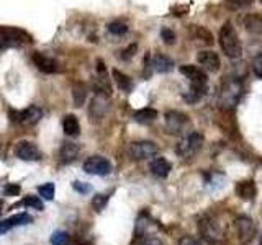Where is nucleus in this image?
<instances>
[{
	"label": "nucleus",
	"mask_w": 262,
	"mask_h": 245,
	"mask_svg": "<svg viewBox=\"0 0 262 245\" xmlns=\"http://www.w3.org/2000/svg\"><path fill=\"white\" fill-rule=\"evenodd\" d=\"M149 170L154 177H159V178H166L170 170H172V165L167 159L164 157H156L151 163H149Z\"/></svg>",
	"instance_id": "dca6fc26"
},
{
	"label": "nucleus",
	"mask_w": 262,
	"mask_h": 245,
	"mask_svg": "<svg viewBox=\"0 0 262 245\" xmlns=\"http://www.w3.org/2000/svg\"><path fill=\"white\" fill-rule=\"evenodd\" d=\"M260 2H262V0H260Z\"/></svg>",
	"instance_id": "ea45409f"
},
{
	"label": "nucleus",
	"mask_w": 262,
	"mask_h": 245,
	"mask_svg": "<svg viewBox=\"0 0 262 245\" xmlns=\"http://www.w3.org/2000/svg\"><path fill=\"white\" fill-rule=\"evenodd\" d=\"M23 204L25 206H30V208H33V209H38V211H43L45 209V204H43V201L39 200V196H27V198L23 200Z\"/></svg>",
	"instance_id": "bb28decb"
},
{
	"label": "nucleus",
	"mask_w": 262,
	"mask_h": 245,
	"mask_svg": "<svg viewBox=\"0 0 262 245\" xmlns=\"http://www.w3.org/2000/svg\"><path fill=\"white\" fill-rule=\"evenodd\" d=\"M106 201H108V194H97L92 200V206L95 211H102L105 208Z\"/></svg>",
	"instance_id": "7c9ffc66"
},
{
	"label": "nucleus",
	"mask_w": 262,
	"mask_h": 245,
	"mask_svg": "<svg viewBox=\"0 0 262 245\" xmlns=\"http://www.w3.org/2000/svg\"><path fill=\"white\" fill-rule=\"evenodd\" d=\"M234 190H236V194L246 201H251V200H254V196H256V185H254V182H251V180L239 182L236 185Z\"/></svg>",
	"instance_id": "f3484780"
},
{
	"label": "nucleus",
	"mask_w": 262,
	"mask_h": 245,
	"mask_svg": "<svg viewBox=\"0 0 262 245\" xmlns=\"http://www.w3.org/2000/svg\"><path fill=\"white\" fill-rule=\"evenodd\" d=\"M51 243L53 245H68L69 243V235L66 232H54L51 235Z\"/></svg>",
	"instance_id": "c756f323"
},
{
	"label": "nucleus",
	"mask_w": 262,
	"mask_h": 245,
	"mask_svg": "<svg viewBox=\"0 0 262 245\" xmlns=\"http://www.w3.org/2000/svg\"><path fill=\"white\" fill-rule=\"evenodd\" d=\"M202 147H203V136L200 133H196V131H192V133L185 134L180 139V142L176 147V152L182 159H192L193 155L200 152Z\"/></svg>",
	"instance_id": "20e7f679"
},
{
	"label": "nucleus",
	"mask_w": 262,
	"mask_h": 245,
	"mask_svg": "<svg viewBox=\"0 0 262 245\" xmlns=\"http://www.w3.org/2000/svg\"><path fill=\"white\" fill-rule=\"evenodd\" d=\"M33 64L36 65V69L43 74H56L59 70V65L57 62L53 59V57H49L46 54H41V53H35L33 54Z\"/></svg>",
	"instance_id": "ddd939ff"
},
{
	"label": "nucleus",
	"mask_w": 262,
	"mask_h": 245,
	"mask_svg": "<svg viewBox=\"0 0 262 245\" xmlns=\"http://www.w3.org/2000/svg\"><path fill=\"white\" fill-rule=\"evenodd\" d=\"M243 95V87L237 80H228L226 84L221 87L218 93V105L223 110H231L237 105L239 98Z\"/></svg>",
	"instance_id": "7ed1b4c3"
},
{
	"label": "nucleus",
	"mask_w": 262,
	"mask_h": 245,
	"mask_svg": "<svg viewBox=\"0 0 262 245\" xmlns=\"http://www.w3.org/2000/svg\"><path fill=\"white\" fill-rule=\"evenodd\" d=\"M156 118H158V111L152 108H143L135 113V119L138 122H141V125H149Z\"/></svg>",
	"instance_id": "b1692460"
},
{
	"label": "nucleus",
	"mask_w": 262,
	"mask_h": 245,
	"mask_svg": "<svg viewBox=\"0 0 262 245\" xmlns=\"http://www.w3.org/2000/svg\"><path fill=\"white\" fill-rule=\"evenodd\" d=\"M128 154L133 160H147L158 154V145L151 141H138L129 145Z\"/></svg>",
	"instance_id": "0eeeda50"
},
{
	"label": "nucleus",
	"mask_w": 262,
	"mask_h": 245,
	"mask_svg": "<svg viewBox=\"0 0 262 245\" xmlns=\"http://www.w3.org/2000/svg\"><path fill=\"white\" fill-rule=\"evenodd\" d=\"M4 193L5 196H13V194H18L20 193V186L18 185H13V183H8L4 188Z\"/></svg>",
	"instance_id": "e433bc0d"
},
{
	"label": "nucleus",
	"mask_w": 262,
	"mask_h": 245,
	"mask_svg": "<svg viewBox=\"0 0 262 245\" xmlns=\"http://www.w3.org/2000/svg\"><path fill=\"white\" fill-rule=\"evenodd\" d=\"M259 245H262V239H260V242H259Z\"/></svg>",
	"instance_id": "58836bf2"
},
{
	"label": "nucleus",
	"mask_w": 262,
	"mask_h": 245,
	"mask_svg": "<svg viewBox=\"0 0 262 245\" xmlns=\"http://www.w3.org/2000/svg\"><path fill=\"white\" fill-rule=\"evenodd\" d=\"M234 227L243 242H249L256 235V224L249 216H237L234 219Z\"/></svg>",
	"instance_id": "9d476101"
},
{
	"label": "nucleus",
	"mask_w": 262,
	"mask_h": 245,
	"mask_svg": "<svg viewBox=\"0 0 262 245\" xmlns=\"http://www.w3.org/2000/svg\"><path fill=\"white\" fill-rule=\"evenodd\" d=\"M192 35H193V38H196V39H202L203 43H207V44H211V33H208L205 28H202V27H192Z\"/></svg>",
	"instance_id": "393cba45"
},
{
	"label": "nucleus",
	"mask_w": 262,
	"mask_h": 245,
	"mask_svg": "<svg viewBox=\"0 0 262 245\" xmlns=\"http://www.w3.org/2000/svg\"><path fill=\"white\" fill-rule=\"evenodd\" d=\"M79 145L74 144V142H64L62 147H61V160L64 163H71L77 159L79 155Z\"/></svg>",
	"instance_id": "6ab92c4d"
},
{
	"label": "nucleus",
	"mask_w": 262,
	"mask_h": 245,
	"mask_svg": "<svg viewBox=\"0 0 262 245\" xmlns=\"http://www.w3.org/2000/svg\"><path fill=\"white\" fill-rule=\"evenodd\" d=\"M15 155L20 160H25V162H36L41 159L39 149L33 142H28V141H21V142L16 144Z\"/></svg>",
	"instance_id": "9b49d317"
},
{
	"label": "nucleus",
	"mask_w": 262,
	"mask_h": 245,
	"mask_svg": "<svg viewBox=\"0 0 262 245\" xmlns=\"http://www.w3.org/2000/svg\"><path fill=\"white\" fill-rule=\"evenodd\" d=\"M72 188L76 191H79V193H87L90 190V186L87 183H84V182H74L72 183Z\"/></svg>",
	"instance_id": "4c0bfd02"
},
{
	"label": "nucleus",
	"mask_w": 262,
	"mask_h": 245,
	"mask_svg": "<svg viewBox=\"0 0 262 245\" xmlns=\"http://www.w3.org/2000/svg\"><path fill=\"white\" fill-rule=\"evenodd\" d=\"M151 65H152V69H154L156 72L166 74V72H169V70L172 69V61L169 59L167 56H164V54H156V56L152 57Z\"/></svg>",
	"instance_id": "412c9836"
},
{
	"label": "nucleus",
	"mask_w": 262,
	"mask_h": 245,
	"mask_svg": "<svg viewBox=\"0 0 262 245\" xmlns=\"http://www.w3.org/2000/svg\"><path fill=\"white\" fill-rule=\"evenodd\" d=\"M106 108H108V103L105 102V96L102 95H98L92 106H90V116H95V118H102L103 116V113L106 111Z\"/></svg>",
	"instance_id": "5701e85b"
},
{
	"label": "nucleus",
	"mask_w": 262,
	"mask_h": 245,
	"mask_svg": "<svg viewBox=\"0 0 262 245\" xmlns=\"http://www.w3.org/2000/svg\"><path fill=\"white\" fill-rule=\"evenodd\" d=\"M38 191H39V194L43 196L45 200H53L54 198V191H56L54 183H45V185H41L38 188Z\"/></svg>",
	"instance_id": "cd10ccee"
},
{
	"label": "nucleus",
	"mask_w": 262,
	"mask_h": 245,
	"mask_svg": "<svg viewBox=\"0 0 262 245\" xmlns=\"http://www.w3.org/2000/svg\"><path fill=\"white\" fill-rule=\"evenodd\" d=\"M244 28L254 35H262V16L251 13L244 18Z\"/></svg>",
	"instance_id": "aec40b11"
},
{
	"label": "nucleus",
	"mask_w": 262,
	"mask_h": 245,
	"mask_svg": "<svg viewBox=\"0 0 262 245\" xmlns=\"http://www.w3.org/2000/svg\"><path fill=\"white\" fill-rule=\"evenodd\" d=\"M161 38L164 39V43L166 44H174V41H176V33L169 30V28H164L161 31Z\"/></svg>",
	"instance_id": "2f4dec72"
},
{
	"label": "nucleus",
	"mask_w": 262,
	"mask_h": 245,
	"mask_svg": "<svg viewBox=\"0 0 262 245\" xmlns=\"http://www.w3.org/2000/svg\"><path fill=\"white\" fill-rule=\"evenodd\" d=\"M12 119L15 121H20L23 126H33V125H36V122L41 119V116H43V110L38 108V106L35 105H31L28 106L27 110H23V111H18V113H12Z\"/></svg>",
	"instance_id": "f8f14e48"
},
{
	"label": "nucleus",
	"mask_w": 262,
	"mask_h": 245,
	"mask_svg": "<svg viewBox=\"0 0 262 245\" xmlns=\"http://www.w3.org/2000/svg\"><path fill=\"white\" fill-rule=\"evenodd\" d=\"M31 36L27 31H23L20 28H2V47H18L23 44H30L31 43Z\"/></svg>",
	"instance_id": "39448f33"
},
{
	"label": "nucleus",
	"mask_w": 262,
	"mask_h": 245,
	"mask_svg": "<svg viewBox=\"0 0 262 245\" xmlns=\"http://www.w3.org/2000/svg\"><path fill=\"white\" fill-rule=\"evenodd\" d=\"M113 79H115V84H117V87L121 90V92H129L131 87H133V84H131V79L126 76V74H123L118 69L113 70Z\"/></svg>",
	"instance_id": "4be33fe9"
},
{
	"label": "nucleus",
	"mask_w": 262,
	"mask_h": 245,
	"mask_svg": "<svg viewBox=\"0 0 262 245\" xmlns=\"http://www.w3.org/2000/svg\"><path fill=\"white\" fill-rule=\"evenodd\" d=\"M179 245H205L202 240L195 239V237H190V235H185L182 239L179 240Z\"/></svg>",
	"instance_id": "c9c22d12"
},
{
	"label": "nucleus",
	"mask_w": 262,
	"mask_h": 245,
	"mask_svg": "<svg viewBox=\"0 0 262 245\" xmlns=\"http://www.w3.org/2000/svg\"><path fill=\"white\" fill-rule=\"evenodd\" d=\"M136 245H164V243L158 237H143V239H139L136 242Z\"/></svg>",
	"instance_id": "f704fd0d"
},
{
	"label": "nucleus",
	"mask_w": 262,
	"mask_h": 245,
	"mask_svg": "<svg viewBox=\"0 0 262 245\" xmlns=\"http://www.w3.org/2000/svg\"><path fill=\"white\" fill-rule=\"evenodd\" d=\"M108 31L112 33V35H117V36H121L125 35V33L128 31V27L125 23H120V21H113L108 24Z\"/></svg>",
	"instance_id": "c85d7f7f"
},
{
	"label": "nucleus",
	"mask_w": 262,
	"mask_h": 245,
	"mask_svg": "<svg viewBox=\"0 0 262 245\" xmlns=\"http://www.w3.org/2000/svg\"><path fill=\"white\" fill-rule=\"evenodd\" d=\"M252 4V0H225V7L228 8V10H243V8H246L248 5Z\"/></svg>",
	"instance_id": "a878e982"
},
{
	"label": "nucleus",
	"mask_w": 262,
	"mask_h": 245,
	"mask_svg": "<svg viewBox=\"0 0 262 245\" xmlns=\"http://www.w3.org/2000/svg\"><path fill=\"white\" fill-rule=\"evenodd\" d=\"M180 74H182L185 79H188L192 87H199V88L207 90V74H205L200 67H196V65H192V64L180 65Z\"/></svg>",
	"instance_id": "6e6552de"
},
{
	"label": "nucleus",
	"mask_w": 262,
	"mask_h": 245,
	"mask_svg": "<svg viewBox=\"0 0 262 245\" xmlns=\"http://www.w3.org/2000/svg\"><path fill=\"white\" fill-rule=\"evenodd\" d=\"M220 46L223 49L225 56L229 59H239L243 54V46L241 41L237 38V33L231 23H225L220 30Z\"/></svg>",
	"instance_id": "f257e3e1"
},
{
	"label": "nucleus",
	"mask_w": 262,
	"mask_h": 245,
	"mask_svg": "<svg viewBox=\"0 0 262 245\" xmlns=\"http://www.w3.org/2000/svg\"><path fill=\"white\" fill-rule=\"evenodd\" d=\"M199 231L205 242L210 245H218L225 240V231L220 223L211 216H205L199 220Z\"/></svg>",
	"instance_id": "f03ea898"
},
{
	"label": "nucleus",
	"mask_w": 262,
	"mask_h": 245,
	"mask_svg": "<svg viewBox=\"0 0 262 245\" xmlns=\"http://www.w3.org/2000/svg\"><path fill=\"white\" fill-rule=\"evenodd\" d=\"M84 100H85V92H84V87H76L74 88V102H76V105L77 106H80L82 103H84Z\"/></svg>",
	"instance_id": "72a5a7b5"
},
{
	"label": "nucleus",
	"mask_w": 262,
	"mask_h": 245,
	"mask_svg": "<svg viewBox=\"0 0 262 245\" xmlns=\"http://www.w3.org/2000/svg\"><path fill=\"white\" fill-rule=\"evenodd\" d=\"M196 59H199V64L202 65L205 70H208V72H218L220 70L221 62H220V57H218L216 53H213V51H202Z\"/></svg>",
	"instance_id": "4468645a"
},
{
	"label": "nucleus",
	"mask_w": 262,
	"mask_h": 245,
	"mask_svg": "<svg viewBox=\"0 0 262 245\" xmlns=\"http://www.w3.org/2000/svg\"><path fill=\"white\" fill-rule=\"evenodd\" d=\"M84 172L89 175L105 177V175H110L112 163L108 159L102 157V155H92V157H89L84 162Z\"/></svg>",
	"instance_id": "423d86ee"
},
{
	"label": "nucleus",
	"mask_w": 262,
	"mask_h": 245,
	"mask_svg": "<svg viewBox=\"0 0 262 245\" xmlns=\"http://www.w3.org/2000/svg\"><path fill=\"white\" fill-rule=\"evenodd\" d=\"M252 72L256 74L259 79H262V54L254 57V61H252Z\"/></svg>",
	"instance_id": "473e14b6"
},
{
	"label": "nucleus",
	"mask_w": 262,
	"mask_h": 245,
	"mask_svg": "<svg viewBox=\"0 0 262 245\" xmlns=\"http://www.w3.org/2000/svg\"><path fill=\"white\" fill-rule=\"evenodd\" d=\"M188 126V116L179 111H169L166 113V129L169 134H182L184 129Z\"/></svg>",
	"instance_id": "1a4fd4ad"
},
{
	"label": "nucleus",
	"mask_w": 262,
	"mask_h": 245,
	"mask_svg": "<svg viewBox=\"0 0 262 245\" xmlns=\"http://www.w3.org/2000/svg\"><path fill=\"white\" fill-rule=\"evenodd\" d=\"M62 129L66 136H77L80 133V125L76 114H66L62 118Z\"/></svg>",
	"instance_id": "a211bd4d"
},
{
	"label": "nucleus",
	"mask_w": 262,
	"mask_h": 245,
	"mask_svg": "<svg viewBox=\"0 0 262 245\" xmlns=\"http://www.w3.org/2000/svg\"><path fill=\"white\" fill-rule=\"evenodd\" d=\"M31 220H33V217L30 214H27V212H20V214H15V216L8 217V219H4L2 220V227H0V232L5 234L8 229H12V227L31 224Z\"/></svg>",
	"instance_id": "2eb2a0df"
}]
</instances>
